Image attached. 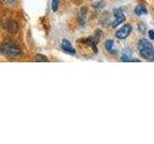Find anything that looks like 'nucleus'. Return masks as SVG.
I'll return each instance as SVG.
<instances>
[{"mask_svg": "<svg viewBox=\"0 0 154 144\" xmlns=\"http://www.w3.org/2000/svg\"><path fill=\"white\" fill-rule=\"evenodd\" d=\"M1 53L10 58H17L21 54V49L12 40H5L1 44Z\"/></svg>", "mask_w": 154, "mask_h": 144, "instance_id": "obj_1", "label": "nucleus"}, {"mask_svg": "<svg viewBox=\"0 0 154 144\" xmlns=\"http://www.w3.org/2000/svg\"><path fill=\"white\" fill-rule=\"evenodd\" d=\"M138 50L141 56L146 61L154 60V48L148 40L142 38L138 41Z\"/></svg>", "mask_w": 154, "mask_h": 144, "instance_id": "obj_2", "label": "nucleus"}, {"mask_svg": "<svg viewBox=\"0 0 154 144\" xmlns=\"http://www.w3.org/2000/svg\"><path fill=\"white\" fill-rule=\"evenodd\" d=\"M131 31H132V26L130 24H125V25L119 29L118 32L116 33V37L118 38H120V40H123V38H127L130 35Z\"/></svg>", "mask_w": 154, "mask_h": 144, "instance_id": "obj_3", "label": "nucleus"}, {"mask_svg": "<svg viewBox=\"0 0 154 144\" xmlns=\"http://www.w3.org/2000/svg\"><path fill=\"white\" fill-rule=\"evenodd\" d=\"M114 14H115V20H114L112 25L114 28H116L125 20V16H124V14H123L122 9H115Z\"/></svg>", "mask_w": 154, "mask_h": 144, "instance_id": "obj_4", "label": "nucleus"}, {"mask_svg": "<svg viewBox=\"0 0 154 144\" xmlns=\"http://www.w3.org/2000/svg\"><path fill=\"white\" fill-rule=\"evenodd\" d=\"M5 29L11 34H16L18 32L19 30V26H18V23L14 20H9L6 22V24L4 25Z\"/></svg>", "mask_w": 154, "mask_h": 144, "instance_id": "obj_5", "label": "nucleus"}, {"mask_svg": "<svg viewBox=\"0 0 154 144\" xmlns=\"http://www.w3.org/2000/svg\"><path fill=\"white\" fill-rule=\"evenodd\" d=\"M62 49L64 51H66V53H69V54H75L74 47L72 46L70 41L66 40V38L65 40H63V41H62Z\"/></svg>", "mask_w": 154, "mask_h": 144, "instance_id": "obj_6", "label": "nucleus"}, {"mask_svg": "<svg viewBox=\"0 0 154 144\" xmlns=\"http://www.w3.org/2000/svg\"><path fill=\"white\" fill-rule=\"evenodd\" d=\"M105 48L111 54H116L118 52L117 47H115V42L113 40H107L105 42Z\"/></svg>", "mask_w": 154, "mask_h": 144, "instance_id": "obj_7", "label": "nucleus"}, {"mask_svg": "<svg viewBox=\"0 0 154 144\" xmlns=\"http://www.w3.org/2000/svg\"><path fill=\"white\" fill-rule=\"evenodd\" d=\"M135 14L136 16H143V14H147V10L146 8L143 6V5H139L136 8H135Z\"/></svg>", "mask_w": 154, "mask_h": 144, "instance_id": "obj_8", "label": "nucleus"}, {"mask_svg": "<svg viewBox=\"0 0 154 144\" xmlns=\"http://www.w3.org/2000/svg\"><path fill=\"white\" fill-rule=\"evenodd\" d=\"M35 61L36 62H48V59H47V57L45 56V55H42V54H38L35 58Z\"/></svg>", "mask_w": 154, "mask_h": 144, "instance_id": "obj_9", "label": "nucleus"}, {"mask_svg": "<svg viewBox=\"0 0 154 144\" xmlns=\"http://www.w3.org/2000/svg\"><path fill=\"white\" fill-rule=\"evenodd\" d=\"M59 5H60V0H52V5H51L52 11L57 12L58 8H59Z\"/></svg>", "mask_w": 154, "mask_h": 144, "instance_id": "obj_10", "label": "nucleus"}, {"mask_svg": "<svg viewBox=\"0 0 154 144\" xmlns=\"http://www.w3.org/2000/svg\"><path fill=\"white\" fill-rule=\"evenodd\" d=\"M120 61L123 62H131V59H129L127 55L123 54V55L122 56V58H120Z\"/></svg>", "mask_w": 154, "mask_h": 144, "instance_id": "obj_11", "label": "nucleus"}, {"mask_svg": "<svg viewBox=\"0 0 154 144\" xmlns=\"http://www.w3.org/2000/svg\"><path fill=\"white\" fill-rule=\"evenodd\" d=\"M148 36L150 40H154V31L153 30H149L148 31Z\"/></svg>", "mask_w": 154, "mask_h": 144, "instance_id": "obj_12", "label": "nucleus"}, {"mask_svg": "<svg viewBox=\"0 0 154 144\" xmlns=\"http://www.w3.org/2000/svg\"><path fill=\"white\" fill-rule=\"evenodd\" d=\"M131 62H141V60H139V59H131Z\"/></svg>", "mask_w": 154, "mask_h": 144, "instance_id": "obj_13", "label": "nucleus"}, {"mask_svg": "<svg viewBox=\"0 0 154 144\" xmlns=\"http://www.w3.org/2000/svg\"><path fill=\"white\" fill-rule=\"evenodd\" d=\"M9 1H14V0H9Z\"/></svg>", "mask_w": 154, "mask_h": 144, "instance_id": "obj_14", "label": "nucleus"}]
</instances>
